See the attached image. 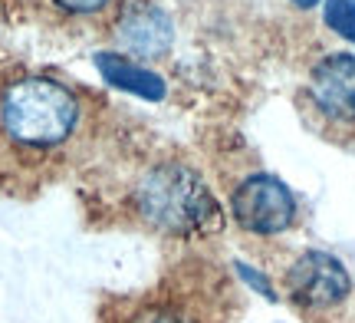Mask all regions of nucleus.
Masks as SVG:
<instances>
[{
	"mask_svg": "<svg viewBox=\"0 0 355 323\" xmlns=\"http://www.w3.org/2000/svg\"><path fill=\"white\" fill-rule=\"evenodd\" d=\"M132 205L145 224L171 238H207L224 224L211 185L184 162L148 168L132 188Z\"/></svg>",
	"mask_w": 355,
	"mask_h": 323,
	"instance_id": "nucleus-1",
	"label": "nucleus"
},
{
	"mask_svg": "<svg viewBox=\"0 0 355 323\" xmlns=\"http://www.w3.org/2000/svg\"><path fill=\"white\" fill-rule=\"evenodd\" d=\"M53 3L69 13H96L102 7H109V0H53Z\"/></svg>",
	"mask_w": 355,
	"mask_h": 323,
	"instance_id": "nucleus-10",
	"label": "nucleus"
},
{
	"mask_svg": "<svg viewBox=\"0 0 355 323\" xmlns=\"http://www.w3.org/2000/svg\"><path fill=\"white\" fill-rule=\"evenodd\" d=\"M79 122V99L50 76H26L0 96V126L13 142L53 149L66 142Z\"/></svg>",
	"mask_w": 355,
	"mask_h": 323,
	"instance_id": "nucleus-2",
	"label": "nucleus"
},
{
	"mask_svg": "<svg viewBox=\"0 0 355 323\" xmlns=\"http://www.w3.org/2000/svg\"><path fill=\"white\" fill-rule=\"evenodd\" d=\"M286 290L296 304L313 307V310H326V307H336L349 297L352 277L339 258H332L326 251H306L286 271Z\"/></svg>",
	"mask_w": 355,
	"mask_h": 323,
	"instance_id": "nucleus-4",
	"label": "nucleus"
},
{
	"mask_svg": "<svg viewBox=\"0 0 355 323\" xmlns=\"http://www.w3.org/2000/svg\"><path fill=\"white\" fill-rule=\"evenodd\" d=\"M309 96L319 113L339 122L355 119V56L352 53H329L309 73Z\"/></svg>",
	"mask_w": 355,
	"mask_h": 323,
	"instance_id": "nucleus-5",
	"label": "nucleus"
},
{
	"mask_svg": "<svg viewBox=\"0 0 355 323\" xmlns=\"http://www.w3.org/2000/svg\"><path fill=\"white\" fill-rule=\"evenodd\" d=\"M290 3H296V7H316L319 0H290Z\"/></svg>",
	"mask_w": 355,
	"mask_h": 323,
	"instance_id": "nucleus-12",
	"label": "nucleus"
},
{
	"mask_svg": "<svg viewBox=\"0 0 355 323\" xmlns=\"http://www.w3.org/2000/svg\"><path fill=\"white\" fill-rule=\"evenodd\" d=\"M230 215L250 234H283L296 221V198L277 175H250L234 188Z\"/></svg>",
	"mask_w": 355,
	"mask_h": 323,
	"instance_id": "nucleus-3",
	"label": "nucleus"
},
{
	"mask_svg": "<svg viewBox=\"0 0 355 323\" xmlns=\"http://www.w3.org/2000/svg\"><path fill=\"white\" fill-rule=\"evenodd\" d=\"M119 40L128 53L135 56H162L171 50V40H175V24L162 7L155 3H135L128 7L125 17L119 20Z\"/></svg>",
	"mask_w": 355,
	"mask_h": 323,
	"instance_id": "nucleus-6",
	"label": "nucleus"
},
{
	"mask_svg": "<svg viewBox=\"0 0 355 323\" xmlns=\"http://www.w3.org/2000/svg\"><path fill=\"white\" fill-rule=\"evenodd\" d=\"M96 66H99L102 79L115 90H125L132 96H139V99H152V103L165 99V79L152 73V69H145V66L132 63L122 53H99Z\"/></svg>",
	"mask_w": 355,
	"mask_h": 323,
	"instance_id": "nucleus-7",
	"label": "nucleus"
},
{
	"mask_svg": "<svg viewBox=\"0 0 355 323\" xmlns=\"http://www.w3.org/2000/svg\"><path fill=\"white\" fill-rule=\"evenodd\" d=\"M326 24L345 40H355V0H326Z\"/></svg>",
	"mask_w": 355,
	"mask_h": 323,
	"instance_id": "nucleus-8",
	"label": "nucleus"
},
{
	"mask_svg": "<svg viewBox=\"0 0 355 323\" xmlns=\"http://www.w3.org/2000/svg\"><path fill=\"white\" fill-rule=\"evenodd\" d=\"M135 323H191V320L178 317V313H162V310H155V313H145V317H139Z\"/></svg>",
	"mask_w": 355,
	"mask_h": 323,
	"instance_id": "nucleus-11",
	"label": "nucleus"
},
{
	"mask_svg": "<svg viewBox=\"0 0 355 323\" xmlns=\"http://www.w3.org/2000/svg\"><path fill=\"white\" fill-rule=\"evenodd\" d=\"M237 274H241L243 281H247V284L254 287L257 294H263L266 300H273V297H277V294H273V284H270V281H266V277H263L260 271H254L250 264H237Z\"/></svg>",
	"mask_w": 355,
	"mask_h": 323,
	"instance_id": "nucleus-9",
	"label": "nucleus"
}]
</instances>
